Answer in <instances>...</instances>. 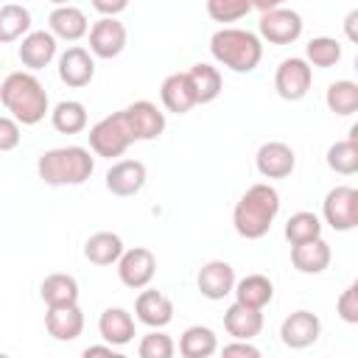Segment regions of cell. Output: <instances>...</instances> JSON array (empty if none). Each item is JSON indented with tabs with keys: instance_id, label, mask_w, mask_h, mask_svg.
<instances>
[{
	"instance_id": "obj_27",
	"label": "cell",
	"mask_w": 358,
	"mask_h": 358,
	"mask_svg": "<svg viewBox=\"0 0 358 358\" xmlns=\"http://www.w3.org/2000/svg\"><path fill=\"white\" fill-rule=\"evenodd\" d=\"M218 352V338L207 324H190L179 338V355L185 358H210Z\"/></svg>"
},
{
	"instance_id": "obj_38",
	"label": "cell",
	"mask_w": 358,
	"mask_h": 358,
	"mask_svg": "<svg viewBox=\"0 0 358 358\" xmlns=\"http://www.w3.org/2000/svg\"><path fill=\"white\" fill-rule=\"evenodd\" d=\"M336 313L341 316V322L347 324H358V282H350L338 299H336Z\"/></svg>"
},
{
	"instance_id": "obj_9",
	"label": "cell",
	"mask_w": 358,
	"mask_h": 358,
	"mask_svg": "<svg viewBox=\"0 0 358 358\" xmlns=\"http://www.w3.org/2000/svg\"><path fill=\"white\" fill-rule=\"evenodd\" d=\"M157 274V257L151 249L145 246H134V249H123V255L117 257V277L126 288H145Z\"/></svg>"
},
{
	"instance_id": "obj_16",
	"label": "cell",
	"mask_w": 358,
	"mask_h": 358,
	"mask_svg": "<svg viewBox=\"0 0 358 358\" xmlns=\"http://www.w3.org/2000/svg\"><path fill=\"white\" fill-rule=\"evenodd\" d=\"M134 140H157L165 131V112L157 109V103L151 101H134L123 109Z\"/></svg>"
},
{
	"instance_id": "obj_8",
	"label": "cell",
	"mask_w": 358,
	"mask_h": 358,
	"mask_svg": "<svg viewBox=\"0 0 358 358\" xmlns=\"http://www.w3.org/2000/svg\"><path fill=\"white\" fill-rule=\"evenodd\" d=\"M313 84V67L299 59V56H291V59H282L277 73H274V90L282 101H302L308 95Z\"/></svg>"
},
{
	"instance_id": "obj_28",
	"label": "cell",
	"mask_w": 358,
	"mask_h": 358,
	"mask_svg": "<svg viewBox=\"0 0 358 358\" xmlns=\"http://www.w3.org/2000/svg\"><path fill=\"white\" fill-rule=\"evenodd\" d=\"M187 78H190V84H193L196 103H213V101L221 95L224 81H221L218 67H213V64H207V62H199V64H193V67L187 70Z\"/></svg>"
},
{
	"instance_id": "obj_21",
	"label": "cell",
	"mask_w": 358,
	"mask_h": 358,
	"mask_svg": "<svg viewBox=\"0 0 358 358\" xmlns=\"http://www.w3.org/2000/svg\"><path fill=\"white\" fill-rule=\"evenodd\" d=\"M134 313H137V322H143L145 327H165L173 319V302L162 291H154L145 285V291H140L134 302Z\"/></svg>"
},
{
	"instance_id": "obj_15",
	"label": "cell",
	"mask_w": 358,
	"mask_h": 358,
	"mask_svg": "<svg viewBox=\"0 0 358 358\" xmlns=\"http://www.w3.org/2000/svg\"><path fill=\"white\" fill-rule=\"evenodd\" d=\"M59 78L67 87H73V90L87 87L95 78V59H92V53L84 50V48H78V45L67 48L59 56Z\"/></svg>"
},
{
	"instance_id": "obj_42",
	"label": "cell",
	"mask_w": 358,
	"mask_h": 358,
	"mask_svg": "<svg viewBox=\"0 0 358 358\" xmlns=\"http://www.w3.org/2000/svg\"><path fill=\"white\" fill-rule=\"evenodd\" d=\"M355 22H358V8H352L344 20V31H347V39L350 42H358V34H355Z\"/></svg>"
},
{
	"instance_id": "obj_30",
	"label": "cell",
	"mask_w": 358,
	"mask_h": 358,
	"mask_svg": "<svg viewBox=\"0 0 358 358\" xmlns=\"http://www.w3.org/2000/svg\"><path fill=\"white\" fill-rule=\"evenodd\" d=\"M327 165H330V171H336L341 176L358 173V129L355 126L347 140H338L327 148Z\"/></svg>"
},
{
	"instance_id": "obj_17",
	"label": "cell",
	"mask_w": 358,
	"mask_h": 358,
	"mask_svg": "<svg viewBox=\"0 0 358 358\" xmlns=\"http://www.w3.org/2000/svg\"><path fill=\"white\" fill-rule=\"evenodd\" d=\"M45 327L56 341H76L84 333V313H81L78 302L50 305L45 313Z\"/></svg>"
},
{
	"instance_id": "obj_25",
	"label": "cell",
	"mask_w": 358,
	"mask_h": 358,
	"mask_svg": "<svg viewBox=\"0 0 358 358\" xmlns=\"http://www.w3.org/2000/svg\"><path fill=\"white\" fill-rule=\"evenodd\" d=\"M232 294H235V302H243L249 308H260L263 310L274 296V285H271V280L266 274H246V277L235 280Z\"/></svg>"
},
{
	"instance_id": "obj_37",
	"label": "cell",
	"mask_w": 358,
	"mask_h": 358,
	"mask_svg": "<svg viewBox=\"0 0 358 358\" xmlns=\"http://www.w3.org/2000/svg\"><path fill=\"white\" fill-rule=\"evenodd\" d=\"M252 8V0H207V14L215 22H238Z\"/></svg>"
},
{
	"instance_id": "obj_33",
	"label": "cell",
	"mask_w": 358,
	"mask_h": 358,
	"mask_svg": "<svg viewBox=\"0 0 358 358\" xmlns=\"http://www.w3.org/2000/svg\"><path fill=\"white\" fill-rule=\"evenodd\" d=\"M324 103L333 115L338 117H350L358 112V84L350 81V78H341V81H333L327 87V95H324Z\"/></svg>"
},
{
	"instance_id": "obj_18",
	"label": "cell",
	"mask_w": 358,
	"mask_h": 358,
	"mask_svg": "<svg viewBox=\"0 0 358 358\" xmlns=\"http://www.w3.org/2000/svg\"><path fill=\"white\" fill-rule=\"evenodd\" d=\"M56 42L59 39L50 31H28L22 36V45H20L17 56L28 70H42L56 59V48H59Z\"/></svg>"
},
{
	"instance_id": "obj_12",
	"label": "cell",
	"mask_w": 358,
	"mask_h": 358,
	"mask_svg": "<svg viewBox=\"0 0 358 358\" xmlns=\"http://www.w3.org/2000/svg\"><path fill=\"white\" fill-rule=\"evenodd\" d=\"M319 336H322V322L310 310H294L280 324V338L291 350H305V347L316 344Z\"/></svg>"
},
{
	"instance_id": "obj_31",
	"label": "cell",
	"mask_w": 358,
	"mask_h": 358,
	"mask_svg": "<svg viewBox=\"0 0 358 358\" xmlns=\"http://www.w3.org/2000/svg\"><path fill=\"white\" fill-rule=\"evenodd\" d=\"M31 31V11L20 3H6L0 8V45H11Z\"/></svg>"
},
{
	"instance_id": "obj_10",
	"label": "cell",
	"mask_w": 358,
	"mask_h": 358,
	"mask_svg": "<svg viewBox=\"0 0 358 358\" xmlns=\"http://www.w3.org/2000/svg\"><path fill=\"white\" fill-rule=\"evenodd\" d=\"M90 34V53L98 59H115L123 53L126 48V25L117 17H101L98 22H92Z\"/></svg>"
},
{
	"instance_id": "obj_34",
	"label": "cell",
	"mask_w": 358,
	"mask_h": 358,
	"mask_svg": "<svg viewBox=\"0 0 358 358\" xmlns=\"http://www.w3.org/2000/svg\"><path fill=\"white\" fill-rule=\"evenodd\" d=\"M341 59V42L333 36H313L305 45V62L310 67H333Z\"/></svg>"
},
{
	"instance_id": "obj_29",
	"label": "cell",
	"mask_w": 358,
	"mask_h": 358,
	"mask_svg": "<svg viewBox=\"0 0 358 358\" xmlns=\"http://www.w3.org/2000/svg\"><path fill=\"white\" fill-rule=\"evenodd\" d=\"M39 296L42 302L50 308V305H70V302H78V282L73 274H48L39 285Z\"/></svg>"
},
{
	"instance_id": "obj_13",
	"label": "cell",
	"mask_w": 358,
	"mask_h": 358,
	"mask_svg": "<svg viewBox=\"0 0 358 358\" xmlns=\"http://www.w3.org/2000/svg\"><path fill=\"white\" fill-rule=\"evenodd\" d=\"M145 179H148V171L140 159H120L106 171V190L120 199L137 196L145 187Z\"/></svg>"
},
{
	"instance_id": "obj_43",
	"label": "cell",
	"mask_w": 358,
	"mask_h": 358,
	"mask_svg": "<svg viewBox=\"0 0 358 358\" xmlns=\"http://www.w3.org/2000/svg\"><path fill=\"white\" fill-rule=\"evenodd\" d=\"M84 355H87V358H90V355H109V358H117V352H115L112 344H95V347H87Z\"/></svg>"
},
{
	"instance_id": "obj_11",
	"label": "cell",
	"mask_w": 358,
	"mask_h": 358,
	"mask_svg": "<svg viewBox=\"0 0 358 358\" xmlns=\"http://www.w3.org/2000/svg\"><path fill=\"white\" fill-rule=\"evenodd\" d=\"M255 165H257V173L263 179H285L296 168V154H294V148L288 143L271 140V143H263L257 148Z\"/></svg>"
},
{
	"instance_id": "obj_20",
	"label": "cell",
	"mask_w": 358,
	"mask_h": 358,
	"mask_svg": "<svg viewBox=\"0 0 358 358\" xmlns=\"http://www.w3.org/2000/svg\"><path fill=\"white\" fill-rule=\"evenodd\" d=\"M48 31L56 36V39H64V42H78L81 36H87L90 31V22H87V14L76 6H56L48 17Z\"/></svg>"
},
{
	"instance_id": "obj_36",
	"label": "cell",
	"mask_w": 358,
	"mask_h": 358,
	"mask_svg": "<svg viewBox=\"0 0 358 358\" xmlns=\"http://www.w3.org/2000/svg\"><path fill=\"white\" fill-rule=\"evenodd\" d=\"M173 352H176V344L168 333H162V327H151V333H145L137 347L140 358H173Z\"/></svg>"
},
{
	"instance_id": "obj_7",
	"label": "cell",
	"mask_w": 358,
	"mask_h": 358,
	"mask_svg": "<svg viewBox=\"0 0 358 358\" xmlns=\"http://www.w3.org/2000/svg\"><path fill=\"white\" fill-rule=\"evenodd\" d=\"M302 25L305 22L294 8L277 6V8H268L260 14L257 31H260V39H266L271 45H294L302 36Z\"/></svg>"
},
{
	"instance_id": "obj_5",
	"label": "cell",
	"mask_w": 358,
	"mask_h": 358,
	"mask_svg": "<svg viewBox=\"0 0 358 358\" xmlns=\"http://www.w3.org/2000/svg\"><path fill=\"white\" fill-rule=\"evenodd\" d=\"M87 137H90V151H92L95 157H106V159L123 157V154L129 151V145L137 143L134 134H131V126H129V120H126V115H123V109H120V112H112V115H106V117H101V120L90 129Z\"/></svg>"
},
{
	"instance_id": "obj_1",
	"label": "cell",
	"mask_w": 358,
	"mask_h": 358,
	"mask_svg": "<svg viewBox=\"0 0 358 358\" xmlns=\"http://www.w3.org/2000/svg\"><path fill=\"white\" fill-rule=\"evenodd\" d=\"M0 103L22 126H36L50 112L48 109L50 101H48V92H45L42 81L34 73H25V70H14V73H8L3 78Z\"/></svg>"
},
{
	"instance_id": "obj_22",
	"label": "cell",
	"mask_w": 358,
	"mask_h": 358,
	"mask_svg": "<svg viewBox=\"0 0 358 358\" xmlns=\"http://www.w3.org/2000/svg\"><path fill=\"white\" fill-rule=\"evenodd\" d=\"M224 330L232 338H246L252 341L255 336H260L263 330V310L260 308H249L243 302H232L224 310Z\"/></svg>"
},
{
	"instance_id": "obj_35",
	"label": "cell",
	"mask_w": 358,
	"mask_h": 358,
	"mask_svg": "<svg viewBox=\"0 0 358 358\" xmlns=\"http://www.w3.org/2000/svg\"><path fill=\"white\" fill-rule=\"evenodd\" d=\"M319 235H322V218L310 210H299L285 221V238L291 246L310 241V238H319Z\"/></svg>"
},
{
	"instance_id": "obj_26",
	"label": "cell",
	"mask_w": 358,
	"mask_h": 358,
	"mask_svg": "<svg viewBox=\"0 0 358 358\" xmlns=\"http://www.w3.org/2000/svg\"><path fill=\"white\" fill-rule=\"evenodd\" d=\"M123 255V241L115 232H95L84 243V257L92 266H112Z\"/></svg>"
},
{
	"instance_id": "obj_23",
	"label": "cell",
	"mask_w": 358,
	"mask_h": 358,
	"mask_svg": "<svg viewBox=\"0 0 358 358\" xmlns=\"http://www.w3.org/2000/svg\"><path fill=\"white\" fill-rule=\"evenodd\" d=\"M159 98H162V106L168 112L187 115L196 106V92H193V84H190L187 73H171L159 87Z\"/></svg>"
},
{
	"instance_id": "obj_41",
	"label": "cell",
	"mask_w": 358,
	"mask_h": 358,
	"mask_svg": "<svg viewBox=\"0 0 358 358\" xmlns=\"http://www.w3.org/2000/svg\"><path fill=\"white\" fill-rule=\"evenodd\" d=\"M129 0H92V8L101 14V17H117L120 11H126Z\"/></svg>"
},
{
	"instance_id": "obj_2",
	"label": "cell",
	"mask_w": 358,
	"mask_h": 358,
	"mask_svg": "<svg viewBox=\"0 0 358 358\" xmlns=\"http://www.w3.org/2000/svg\"><path fill=\"white\" fill-rule=\"evenodd\" d=\"M280 213V193L268 182L252 185L232 210V227L246 241H260L268 235L274 218Z\"/></svg>"
},
{
	"instance_id": "obj_4",
	"label": "cell",
	"mask_w": 358,
	"mask_h": 358,
	"mask_svg": "<svg viewBox=\"0 0 358 358\" xmlns=\"http://www.w3.org/2000/svg\"><path fill=\"white\" fill-rule=\"evenodd\" d=\"M210 53L232 73H252L263 59V42L243 28H218L210 36Z\"/></svg>"
},
{
	"instance_id": "obj_44",
	"label": "cell",
	"mask_w": 358,
	"mask_h": 358,
	"mask_svg": "<svg viewBox=\"0 0 358 358\" xmlns=\"http://www.w3.org/2000/svg\"><path fill=\"white\" fill-rule=\"evenodd\" d=\"M288 0H252V6L255 8H260V11H268V8H277V6H285Z\"/></svg>"
},
{
	"instance_id": "obj_39",
	"label": "cell",
	"mask_w": 358,
	"mask_h": 358,
	"mask_svg": "<svg viewBox=\"0 0 358 358\" xmlns=\"http://www.w3.org/2000/svg\"><path fill=\"white\" fill-rule=\"evenodd\" d=\"M20 123L11 115H0V151H14L20 145Z\"/></svg>"
},
{
	"instance_id": "obj_14",
	"label": "cell",
	"mask_w": 358,
	"mask_h": 358,
	"mask_svg": "<svg viewBox=\"0 0 358 358\" xmlns=\"http://www.w3.org/2000/svg\"><path fill=\"white\" fill-rule=\"evenodd\" d=\"M196 285H199L201 296L218 302V299L232 294V288H235V268L227 260H210V263H204L199 268Z\"/></svg>"
},
{
	"instance_id": "obj_19",
	"label": "cell",
	"mask_w": 358,
	"mask_h": 358,
	"mask_svg": "<svg viewBox=\"0 0 358 358\" xmlns=\"http://www.w3.org/2000/svg\"><path fill=\"white\" fill-rule=\"evenodd\" d=\"M330 257H333L330 243L322 235L291 246V263L299 274H322L330 266Z\"/></svg>"
},
{
	"instance_id": "obj_32",
	"label": "cell",
	"mask_w": 358,
	"mask_h": 358,
	"mask_svg": "<svg viewBox=\"0 0 358 358\" xmlns=\"http://www.w3.org/2000/svg\"><path fill=\"white\" fill-rule=\"evenodd\" d=\"M50 123L62 134H81L87 129V106L81 101H59L50 109Z\"/></svg>"
},
{
	"instance_id": "obj_40",
	"label": "cell",
	"mask_w": 358,
	"mask_h": 358,
	"mask_svg": "<svg viewBox=\"0 0 358 358\" xmlns=\"http://www.w3.org/2000/svg\"><path fill=\"white\" fill-rule=\"evenodd\" d=\"M221 355H243V358H260V350L252 344V341H246V338H235L232 344H224L221 347Z\"/></svg>"
},
{
	"instance_id": "obj_45",
	"label": "cell",
	"mask_w": 358,
	"mask_h": 358,
	"mask_svg": "<svg viewBox=\"0 0 358 358\" xmlns=\"http://www.w3.org/2000/svg\"><path fill=\"white\" fill-rule=\"evenodd\" d=\"M48 3H53V6H67L70 0H48Z\"/></svg>"
},
{
	"instance_id": "obj_6",
	"label": "cell",
	"mask_w": 358,
	"mask_h": 358,
	"mask_svg": "<svg viewBox=\"0 0 358 358\" xmlns=\"http://www.w3.org/2000/svg\"><path fill=\"white\" fill-rule=\"evenodd\" d=\"M322 215L336 232H350L358 227V190L350 185H336L322 201Z\"/></svg>"
},
{
	"instance_id": "obj_3",
	"label": "cell",
	"mask_w": 358,
	"mask_h": 358,
	"mask_svg": "<svg viewBox=\"0 0 358 358\" xmlns=\"http://www.w3.org/2000/svg\"><path fill=\"white\" fill-rule=\"evenodd\" d=\"M92 171H95V157L90 154V148H81V145L50 148L36 159V173L50 187L84 185L92 176Z\"/></svg>"
},
{
	"instance_id": "obj_24",
	"label": "cell",
	"mask_w": 358,
	"mask_h": 358,
	"mask_svg": "<svg viewBox=\"0 0 358 358\" xmlns=\"http://www.w3.org/2000/svg\"><path fill=\"white\" fill-rule=\"evenodd\" d=\"M98 333L106 344L112 347H126L137 333H134V316L126 308H106L98 319Z\"/></svg>"
}]
</instances>
